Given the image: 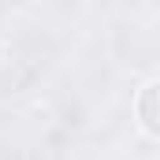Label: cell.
Listing matches in <instances>:
<instances>
[{
	"mask_svg": "<svg viewBox=\"0 0 160 160\" xmlns=\"http://www.w3.org/2000/svg\"><path fill=\"white\" fill-rule=\"evenodd\" d=\"M134 116H138V127L145 134L160 138V78L149 82V86H142V93L134 101Z\"/></svg>",
	"mask_w": 160,
	"mask_h": 160,
	"instance_id": "6da1fadb",
	"label": "cell"
}]
</instances>
